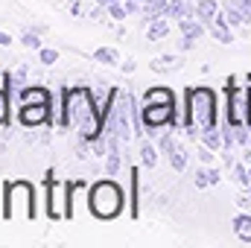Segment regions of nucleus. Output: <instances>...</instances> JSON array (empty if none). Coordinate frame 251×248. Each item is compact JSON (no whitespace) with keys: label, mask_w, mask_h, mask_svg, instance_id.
Returning a JSON list of instances; mask_svg holds the SVG:
<instances>
[{"label":"nucleus","mask_w":251,"mask_h":248,"mask_svg":"<svg viewBox=\"0 0 251 248\" xmlns=\"http://www.w3.org/2000/svg\"><path fill=\"white\" fill-rule=\"evenodd\" d=\"M59 128H79V137L85 143H94L105 134V120L100 111V99H94L88 85L79 88H64L62 91V114H59Z\"/></svg>","instance_id":"obj_1"},{"label":"nucleus","mask_w":251,"mask_h":248,"mask_svg":"<svg viewBox=\"0 0 251 248\" xmlns=\"http://www.w3.org/2000/svg\"><path fill=\"white\" fill-rule=\"evenodd\" d=\"M216 111H219V99H216L213 88H207V85L187 88V94H184V131L190 140H199L207 128L219 125Z\"/></svg>","instance_id":"obj_2"},{"label":"nucleus","mask_w":251,"mask_h":248,"mask_svg":"<svg viewBox=\"0 0 251 248\" xmlns=\"http://www.w3.org/2000/svg\"><path fill=\"white\" fill-rule=\"evenodd\" d=\"M126 207V193L123 187L114 181V175L100 178L88 187V210L100 222H114Z\"/></svg>","instance_id":"obj_3"},{"label":"nucleus","mask_w":251,"mask_h":248,"mask_svg":"<svg viewBox=\"0 0 251 248\" xmlns=\"http://www.w3.org/2000/svg\"><path fill=\"white\" fill-rule=\"evenodd\" d=\"M35 184L26 178L6 181L3 187V219L6 222H35Z\"/></svg>","instance_id":"obj_4"},{"label":"nucleus","mask_w":251,"mask_h":248,"mask_svg":"<svg viewBox=\"0 0 251 248\" xmlns=\"http://www.w3.org/2000/svg\"><path fill=\"white\" fill-rule=\"evenodd\" d=\"M228 102H225V117L231 125H249L251 120V88L249 85H237V79L231 76L225 85Z\"/></svg>","instance_id":"obj_5"},{"label":"nucleus","mask_w":251,"mask_h":248,"mask_svg":"<svg viewBox=\"0 0 251 248\" xmlns=\"http://www.w3.org/2000/svg\"><path fill=\"white\" fill-rule=\"evenodd\" d=\"M140 117H143V128L149 131V137L158 134V128H178L184 125L178 120V108L176 102H164V105H140Z\"/></svg>","instance_id":"obj_6"},{"label":"nucleus","mask_w":251,"mask_h":248,"mask_svg":"<svg viewBox=\"0 0 251 248\" xmlns=\"http://www.w3.org/2000/svg\"><path fill=\"white\" fill-rule=\"evenodd\" d=\"M44 187H47V219H53V222L70 219V184L56 181L53 173H47Z\"/></svg>","instance_id":"obj_7"},{"label":"nucleus","mask_w":251,"mask_h":248,"mask_svg":"<svg viewBox=\"0 0 251 248\" xmlns=\"http://www.w3.org/2000/svg\"><path fill=\"white\" fill-rule=\"evenodd\" d=\"M18 120L26 125V128L53 123V102H21V108H18Z\"/></svg>","instance_id":"obj_8"},{"label":"nucleus","mask_w":251,"mask_h":248,"mask_svg":"<svg viewBox=\"0 0 251 248\" xmlns=\"http://www.w3.org/2000/svg\"><path fill=\"white\" fill-rule=\"evenodd\" d=\"M143 105H164V102H176V91L167 88V85H155V88H146L143 97H140Z\"/></svg>","instance_id":"obj_9"},{"label":"nucleus","mask_w":251,"mask_h":248,"mask_svg":"<svg viewBox=\"0 0 251 248\" xmlns=\"http://www.w3.org/2000/svg\"><path fill=\"white\" fill-rule=\"evenodd\" d=\"M207 32H210L219 44H234V32H231V24H228L225 12H219V15H216V21L207 26Z\"/></svg>","instance_id":"obj_10"},{"label":"nucleus","mask_w":251,"mask_h":248,"mask_svg":"<svg viewBox=\"0 0 251 248\" xmlns=\"http://www.w3.org/2000/svg\"><path fill=\"white\" fill-rule=\"evenodd\" d=\"M21 102H53V94L44 85H24L21 88Z\"/></svg>","instance_id":"obj_11"},{"label":"nucleus","mask_w":251,"mask_h":248,"mask_svg":"<svg viewBox=\"0 0 251 248\" xmlns=\"http://www.w3.org/2000/svg\"><path fill=\"white\" fill-rule=\"evenodd\" d=\"M222 12H225V18H228L231 26H251V18L234 3V0H222Z\"/></svg>","instance_id":"obj_12"},{"label":"nucleus","mask_w":251,"mask_h":248,"mask_svg":"<svg viewBox=\"0 0 251 248\" xmlns=\"http://www.w3.org/2000/svg\"><path fill=\"white\" fill-rule=\"evenodd\" d=\"M178 32H181L184 38H196V41H199V38L207 32V26H204L199 18H181V21H178Z\"/></svg>","instance_id":"obj_13"},{"label":"nucleus","mask_w":251,"mask_h":248,"mask_svg":"<svg viewBox=\"0 0 251 248\" xmlns=\"http://www.w3.org/2000/svg\"><path fill=\"white\" fill-rule=\"evenodd\" d=\"M170 35V18H155L146 24V38L149 41H164Z\"/></svg>","instance_id":"obj_14"},{"label":"nucleus","mask_w":251,"mask_h":248,"mask_svg":"<svg viewBox=\"0 0 251 248\" xmlns=\"http://www.w3.org/2000/svg\"><path fill=\"white\" fill-rule=\"evenodd\" d=\"M149 67H152L155 73H173V70H178V67H181V59H178V56H173V53H167V56L152 59Z\"/></svg>","instance_id":"obj_15"},{"label":"nucleus","mask_w":251,"mask_h":248,"mask_svg":"<svg viewBox=\"0 0 251 248\" xmlns=\"http://www.w3.org/2000/svg\"><path fill=\"white\" fill-rule=\"evenodd\" d=\"M167 158H170V167H173L176 173H184V170H187V161H190V152H187V146L176 143V146H173V152H170Z\"/></svg>","instance_id":"obj_16"},{"label":"nucleus","mask_w":251,"mask_h":248,"mask_svg":"<svg viewBox=\"0 0 251 248\" xmlns=\"http://www.w3.org/2000/svg\"><path fill=\"white\" fill-rule=\"evenodd\" d=\"M158 152H161L158 146H152L149 140H140V164H143V167L152 170V167L158 164Z\"/></svg>","instance_id":"obj_17"},{"label":"nucleus","mask_w":251,"mask_h":248,"mask_svg":"<svg viewBox=\"0 0 251 248\" xmlns=\"http://www.w3.org/2000/svg\"><path fill=\"white\" fill-rule=\"evenodd\" d=\"M199 140H201L204 146H210L213 152H222V128H219V125H213V128H207V131H204V134H201Z\"/></svg>","instance_id":"obj_18"},{"label":"nucleus","mask_w":251,"mask_h":248,"mask_svg":"<svg viewBox=\"0 0 251 248\" xmlns=\"http://www.w3.org/2000/svg\"><path fill=\"white\" fill-rule=\"evenodd\" d=\"M128 178H131V198H128V213H131V216H137V190H140V173H137V170H131V173H128Z\"/></svg>","instance_id":"obj_19"},{"label":"nucleus","mask_w":251,"mask_h":248,"mask_svg":"<svg viewBox=\"0 0 251 248\" xmlns=\"http://www.w3.org/2000/svg\"><path fill=\"white\" fill-rule=\"evenodd\" d=\"M9 108H12V94L0 85V128L9 125Z\"/></svg>","instance_id":"obj_20"},{"label":"nucleus","mask_w":251,"mask_h":248,"mask_svg":"<svg viewBox=\"0 0 251 248\" xmlns=\"http://www.w3.org/2000/svg\"><path fill=\"white\" fill-rule=\"evenodd\" d=\"M94 62H100V64H117V62H120V53H117L114 47H100V50L94 53Z\"/></svg>","instance_id":"obj_21"},{"label":"nucleus","mask_w":251,"mask_h":248,"mask_svg":"<svg viewBox=\"0 0 251 248\" xmlns=\"http://www.w3.org/2000/svg\"><path fill=\"white\" fill-rule=\"evenodd\" d=\"M231 225H234V234H237V237H240V234H251V213H249V210L237 213Z\"/></svg>","instance_id":"obj_22"},{"label":"nucleus","mask_w":251,"mask_h":248,"mask_svg":"<svg viewBox=\"0 0 251 248\" xmlns=\"http://www.w3.org/2000/svg\"><path fill=\"white\" fill-rule=\"evenodd\" d=\"M21 44H24L26 50H41V38H38V29H24V35H21Z\"/></svg>","instance_id":"obj_23"},{"label":"nucleus","mask_w":251,"mask_h":248,"mask_svg":"<svg viewBox=\"0 0 251 248\" xmlns=\"http://www.w3.org/2000/svg\"><path fill=\"white\" fill-rule=\"evenodd\" d=\"M105 9H108V15H111L114 21H126V18H128V9H126L123 0H114V3H108Z\"/></svg>","instance_id":"obj_24"},{"label":"nucleus","mask_w":251,"mask_h":248,"mask_svg":"<svg viewBox=\"0 0 251 248\" xmlns=\"http://www.w3.org/2000/svg\"><path fill=\"white\" fill-rule=\"evenodd\" d=\"M234 181L240 187H249L251 178H249V167L246 164H234Z\"/></svg>","instance_id":"obj_25"},{"label":"nucleus","mask_w":251,"mask_h":248,"mask_svg":"<svg viewBox=\"0 0 251 248\" xmlns=\"http://www.w3.org/2000/svg\"><path fill=\"white\" fill-rule=\"evenodd\" d=\"M38 62L41 64H56L59 62V50H53V47H41V50H38Z\"/></svg>","instance_id":"obj_26"},{"label":"nucleus","mask_w":251,"mask_h":248,"mask_svg":"<svg viewBox=\"0 0 251 248\" xmlns=\"http://www.w3.org/2000/svg\"><path fill=\"white\" fill-rule=\"evenodd\" d=\"M196 155H199V161H201V164H213V158H216V155H213V149H210V146H204L201 140H199V146H196Z\"/></svg>","instance_id":"obj_27"},{"label":"nucleus","mask_w":251,"mask_h":248,"mask_svg":"<svg viewBox=\"0 0 251 248\" xmlns=\"http://www.w3.org/2000/svg\"><path fill=\"white\" fill-rule=\"evenodd\" d=\"M173 146H176V140H173V134L167 131V134L161 137V143H158V149H161V155H170V152H173Z\"/></svg>","instance_id":"obj_28"},{"label":"nucleus","mask_w":251,"mask_h":248,"mask_svg":"<svg viewBox=\"0 0 251 248\" xmlns=\"http://www.w3.org/2000/svg\"><path fill=\"white\" fill-rule=\"evenodd\" d=\"M196 187H199V190L210 187V181H207V167H204V170H196Z\"/></svg>","instance_id":"obj_29"},{"label":"nucleus","mask_w":251,"mask_h":248,"mask_svg":"<svg viewBox=\"0 0 251 248\" xmlns=\"http://www.w3.org/2000/svg\"><path fill=\"white\" fill-rule=\"evenodd\" d=\"M207 181H210V187H216L222 181V173H219L216 167H207Z\"/></svg>","instance_id":"obj_30"},{"label":"nucleus","mask_w":251,"mask_h":248,"mask_svg":"<svg viewBox=\"0 0 251 248\" xmlns=\"http://www.w3.org/2000/svg\"><path fill=\"white\" fill-rule=\"evenodd\" d=\"M237 207H240V210H249V207H251V198L246 196V190L237 196Z\"/></svg>","instance_id":"obj_31"},{"label":"nucleus","mask_w":251,"mask_h":248,"mask_svg":"<svg viewBox=\"0 0 251 248\" xmlns=\"http://www.w3.org/2000/svg\"><path fill=\"white\" fill-rule=\"evenodd\" d=\"M70 15H85V9H82V3L76 0V3H70Z\"/></svg>","instance_id":"obj_32"},{"label":"nucleus","mask_w":251,"mask_h":248,"mask_svg":"<svg viewBox=\"0 0 251 248\" xmlns=\"http://www.w3.org/2000/svg\"><path fill=\"white\" fill-rule=\"evenodd\" d=\"M9 44H12V35H9V32H3V29H0V47H9Z\"/></svg>","instance_id":"obj_33"},{"label":"nucleus","mask_w":251,"mask_h":248,"mask_svg":"<svg viewBox=\"0 0 251 248\" xmlns=\"http://www.w3.org/2000/svg\"><path fill=\"white\" fill-rule=\"evenodd\" d=\"M193 44H196V38H184L181 35V50H193Z\"/></svg>","instance_id":"obj_34"},{"label":"nucleus","mask_w":251,"mask_h":248,"mask_svg":"<svg viewBox=\"0 0 251 248\" xmlns=\"http://www.w3.org/2000/svg\"><path fill=\"white\" fill-rule=\"evenodd\" d=\"M249 178H251V167H249Z\"/></svg>","instance_id":"obj_35"}]
</instances>
